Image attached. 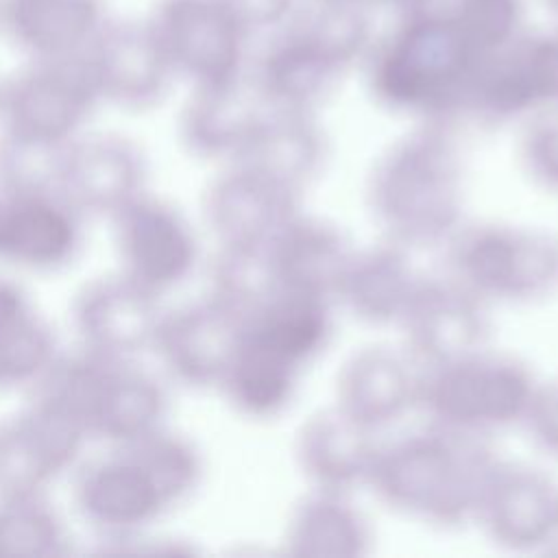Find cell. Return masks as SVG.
Returning <instances> with one entry per match:
<instances>
[{
    "mask_svg": "<svg viewBox=\"0 0 558 558\" xmlns=\"http://www.w3.org/2000/svg\"><path fill=\"white\" fill-rule=\"evenodd\" d=\"M248 76L270 109L314 113L342 72L286 24L257 54Z\"/></svg>",
    "mask_w": 558,
    "mask_h": 558,
    "instance_id": "26",
    "label": "cell"
},
{
    "mask_svg": "<svg viewBox=\"0 0 558 558\" xmlns=\"http://www.w3.org/2000/svg\"><path fill=\"white\" fill-rule=\"evenodd\" d=\"M57 357V336L33 299L0 277V392L35 386Z\"/></svg>",
    "mask_w": 558,
    "mask_h": 558,
    "instance_id": "30",
    "label": "cell"
},
{
    "mask_svg": "<svg viewBox=\"0 0 558 558\" xmlns=\"http://www.w3.org/2000/svg\"><path fill=\"white\" fill-rule=\"evenodd\" d=\"M111 222L120 272L148 292L163 296L196 270L201 259L198 235L174 203L142 192Z\"/></svg>",
    "mask_w": 558,
    "mask_h": 558,
    "instance_id": "11",
    "label": "cell"
},
{
    "mask_svg": "<svg viewBox=\"0 0 558 558\" xmlns=\"http://www.w3.org/2000/svg\"><path fill=\"white\" fill-rule=\"evenodd\" d=\"M303 371L242 336L218 392L242 416L266 421L294 401Z\"/></svg>",
    "mask_w": 558,
    "mask_h": 558,
    "instance_id": "31",
    "label": "cell"
},
{
    "mask_svg": "<svg viewBox=\"0 0 558 558\" xmlns=\"http://www.w3.org/2000/svg\"><path fill=\"white\" fill-rule=\"evenodd\" d=\"M495 462L486 438L427 423L421 432L379 445L368 488L403 519L453 530L473 521Z\"/></svg>",
    "mask_w": 558,
    "mask_h": 558,
    "instance_id": "3",
    "label": "cell"
},
{
    "mask_svg": "<svg viewBox=\"0 0 558 558\" xmlns=\"http://www.w3.org/2000/svg\"><path fill=\"white\" fill-rule=\"evenodd\" d=\"M360 2H364L366 7H384V9H395L399 13H405V11L434 4L436 0H360Z\"/></svg>",
    "mask_w": 558,
    "mask_h": 558,
    "instance_id": "39",
    "label": "cell"
},
{
    "mask_svg": "<svg viewBox=\"0 0 558 558\" xmlns=\"http://www.w3.org/2000/svg\"><path fill=\"white\" fill-rule=\"evenodd\" d=\"M301 192L253 163L235 161L207 185L203 220L218 248L266 251L283 225L301 211Z\"/></svg>",
    "mask_w": 558,
    "mask_h": 558,
    "instance_id": "12",
    "label": "cell"
},
{
    "mask_svg": "<svg viewBox=\"0 0 558 558\" xmlns=\"http://www.w3.org/2000/svg\"><path fill=\"white\" fill-rule=\"evenodd\" d=\"M83 220L54 187L0 185V264L31 272L65 268L81 251Z\"/></svg>",
    "mask_w": 558,
    "mask_h": 558,
    "instance_id": "18",
    "label": "cell"
},
{
    "mask_svg": "<svg viewBox=\"0 0 558 558\" xmlns=\"http://www.w3.org/2000/svg\"><path fill=\"white\" fill-rule=\"evenodd\" d=\"M203 471L198 447L161 427L83 458L72 471V499L96 532L129 541L183 506L201 486Z\"/></svg>",
    "mask_w": 558,
    "mask_h": 558,
    "instance_id": "1",
    "label": "cell"
},
{
    "mask_svg": "<svg viewBox=\"0 0 558 558\" xmlns=\"http://www.w3.org/2000/svg\"><path fill=\"white\" fill-rule=\"evenodd\" d=\"M142 148L120 133H81L59 153L57 192L83 216L113 218L146 192Z\"/></svg>",
    "mask_w": 558,
    "mask_h": 558,
    "instance_id": "17",
    "label": "cell"
},
{
    "mask_svg": "<svg viewBox=\"0 0 558 558\" xmlns=\"http://www.w3.org/2000/svg\"><path fill=\"white\" fill-rule=\"evenodd\" d=\"M148 24L177 78L214 85L248 72V28L225 0H157Z\"/></svg>",
    "mask_w": 558,
    "mask_h": 558,
    "instance_id": "9",
    "label": "cell"
},
{
    "mask_svg": "<svg viewBox=\"0 0 558 558\" xmlns=\"http://www.w3.org/2000/svg\"><path fill=\"white\" fill-rule=\"evenodd\" d=\"M556 543H558V541H556Z\"/></svg>",
    "mask_w": 558,
    "mask_h": 558,
    "instance_id": "41",
    "label": "cell"
},
{
    "mask_svg": "<svg viewBox=\"0 0 558 558\" xmlns=\"http://www.w3.org/2000/svg\"><path fill=\"white\" fill-rule=\"evenodd\" d=\"M445 272L488 307L536 305L558 292V235L506 220H464L442 244Z\"/></svg>",
    "mask_w": 558,
    "mask_h": 558,
    "instance_id": "6",
    "label": "cell"
},
{
    "mask_svg": "<svg viewBox=\"0 0 558 558\" xmlns=\"http://www.w3.org/2000/svg\"><path fill=\"white\" fill-rule=\"evenodd\" d=\"M161 314V296L120 270L87 281L72 301L81 349L109 357L140 360L153 351Z\"/></svg>",
    "mask_w": 558,
    "mask_h": 558,
    "instance_id": "19",
    "label": "cell"
},
{
    "mask_svg": "<svg viewBox=\"0 0 558 558\" xmlns=\"http://www.w3.org/2000/svg\"><path fill=\"white\" fill-rule=\"evenodd\" d=\"M35 395L61 405L105 445L126 442L166 427L170 397L163 381L140 360L78 349L61 355L35 384Z\"/></svg>",
    "mask_w": 558,
    "mask_h": 558,
    "instance_id": "5",
    "label": "cell"
},
{
    "mask_svg": "<svg viewBox=\"0 0 558 558\" xmlns=\"http://www.w3.org/2000/svg\"><path fill=\"white\" fill-rule=\"evenodd\" d=\"M375 436L331 403L299 425L292 442L294 464L310 488L353 495L368 488L381 445Z\"/></svg>",
    "mask_w": 558,
    "mask_h": 558,
    "instance_id": "22",
    "label": "cell"
},
{
    "mask_svg": "<svg viewBox=\"0 0 558 558\" xmlns=\"http://www.w3.org/2000/svg\"><path fill=\"white\" fill-rule=\"evenodd\" d=\"M366 9L360 0H316L296 9L288 24L344 74L366 59L375 41Z\"/></svg>",
    "mask_w": 558,
    "mask_h": 558,
    "instance_id": "32",
    "label": "cell"
},
{
    "mask_svg": "<svg viewBox=\"0 0 558 558\" xmlns=\"http://www.w3.org/2000/svg\"><path fill=\"white\" fill-rule=\"evenodd\" d=\"M418 279L410 251L381 238L377 244L355 248L336 301L364 325L397 327Z\"/></svg>",
    "mask_w": 558,
    "mask_h": 558,
    "instance_id": "25",
    "label": "cell"
},
{
    "mask_svg": "<svg viewBox=\"0 0 558 558\" xmlns=\"http://www.w3.org/2000/svg\"><path fill=\"white\" fill-rule=\"evenodd\" d=\"M421 371L403 347H360L336 373L333 405L360 427L379 434L418 408Z\"/></svg>",
    "mask_w": 558,
    "mask_h": 558,
    "instance_id": "20",
    "label": "cell"
},
{
    "mask_svg": "<svg viewBox=\"0 0 558 558\" xmlns=\"http://www.w3.org/2000/svg\"><path fill=\"white\" fill-rule=\"evenodd\" d=\"M83 59L100 102L129 111L157 107L179 81L148 20H107Z\"/></svg>",
    "mask_w": 558,
    "mask_h": 558,
    "instance_id": "16",
    "label": "cell"
},
{
    "mask_svg": "<svg viewBox=\"0 0 558 558\" xmlns=\"http://www.w3.org/2000/svg\"><path fill=\"white\" fill-rule=\"evenodd\" d=\"M471 523L499 549L538 551L558 541V482L532 464L497 458Z\"/></svg>",
    "mask_w": 558,
    "mask_h": 558,
    "instance_id": "13",
    "label": "cell"
},
{
    "mask_svg": "<svg viewBox=\"0 0 558 558\" xmlns=\"http://www.w3.org/2000/svg\"><path fill=\"white\" fill-rule=\"evenodd\" d=\"M538 379L530 364L490 344L421 371L418 410L432 425L488 438L521 427Z\"/></svg>",
    "mask_w": 558,
    "mask_h": 558,
    "instance_id": "7",
    "label": "cell"
},
{
    "mask_svg": "<svg viewBox=\"0 0 558 558\" xmlns=\"http://www.w3.org/2000/svg\"><path fill=\"white\" fill-rule=\"evenodd\" d=\"M436 7L477 57L525 33V0H438Z\"/></svg>",
    "mask_w": 558,
    "mask_h": 558,
    "instance_id": "34",
    "label": "cell"
},
{
    "mask_svg": "<svg viewBox=\"0 0 558 558\" xmlns=\"http://www.w3.org/2000/svg\"><path fill=\"white\" fill-rule=\"evenodd\" d=\"M366 209L384 240L416 248L442 246L464 222L466 172L458 142L440 122L390 140L364 183Z\"/></svg>",
    "mask_w": 558,
    "mask_h": 558,
    "instance_id": "2",
    "label": "cell"
},
{
    "mask_svg": "<svg viewBox=\"0 0 558 558\" xmlns=\"http://www.w3.org/2000/svg\"><path fill=\"white\" fill-rule=\"evenodd\" d=\"M521 427L541 453L558 460V377L538 381Z\"/></svg>",
    "mask_w": 558,
    "mask_h": 558,
    "instance_id": "36",
    "label": "cell"
},
{
    "mask_svg": "<svg viewBox=\"0 0 558 558\" xmlns=\"http://www.w3.org/2000/svg\"><path fill=\"white\" fill-rule=\"evenodd\" d=\"M327 153L329 144L314 113L268 107L240 161L253 163L292 190L303 192L323 170Z\"/></svg>",
    "mask_w": 558,
    "mask_h": 558,
    "instance_id": "29",
    "label": "cell"
},
{
    "mask_svg": "<svg viewBox=\"0 0 558 558\" xmlns=\"http://www.w3.org/2000/svg\"><path fill=\"white\" fill-rule=\"evenodd\" d=\"M83 427L54 401L35 399L0 416V497H46L83 460Z\"/></svg>",
    "mask_w": 558,
    "mask_h": 558,
    "instance_id": "10",
    "label": "cell"
},
{
    "mask_svg": "<svg viewBox=\"0 0 558 558\" xmlns=\"http://www.w3.org/2000/svg\"><path fill=\"white\" fill-rule=\"evenodd\" d=\"M72 534L46 497H0V558H57Z\"/></svg>",
    "mask_w": 558,
    "mask_h": 558,
    "instance_id": "33",
    "label": "cell"
},
{
    "mask_svg": "<svg viewBox=\"0 0 558 558\" xmlns=\"http://www.w3.org/2000/svg\"><path fill=\"white\" fill-rule=\"evenodd\" d=\"M266 111L268 105L248 72L225 83L198 85L181 109L179 135L194 157L227 166L246 155Z\"/></svg>",
    "mask_w": 558,
    "mask_h": 558,
    "instance_id": "21",
    "label": "cell"
},
{
    "mask_svg": "<svg viewBox=\"0 0 558 558\" xmlns=\"http://www.w3.org/2000/svg\"><path fill=\"white\" fill-rule=\"evenodd\" d=\"M107 20L105 0H0V31L28 59L83 54Z\"/></svg>",
    "mask_w": 558,
    "mask_h": 558,
    "instance_id": "24",
    "label": "cell"
},
{
    "mask_svg": "<svg viewBox=\"0 0 558 558\" xmlns=\"http://www.w3.org/2000/svg\"><path fill=\"white\" fill-rule=\"evenodd\" d=\"M397 327L410 357L429 368L486 347L490 307L449 272L421 275Z\"/></svg>",
    "mask_w": 558,
    "mask_h": 558,
    "instance_id": "14",
    "label": "cell"
},
{
    "mask_svg": "<svg viewBox=\"0 0 558 558\" xmlns=\"http://www.w3.org/2000/svg\"><path fill=\"white\" fill-rule=\"evenodd\" d=\"M355 253L336 222L294 214L266 246V264L277 290L336 301L342 277Z\"/></svg>",
    "mask_w": 558,
    "mask_h": 558,
    "instance_id": "23",
    "label": "cell"
},
{
    "mask_svg": "<svg viewBox=\"0 0 558 558\" xmlns=\"http://www.w3.org/2000/svg\"><path fill=\"white\" fill-rule=\"evenodd\" d=\"M373 547V527L351 495L310 488L286 519L283 549L299 558H360Z\"/></svg>",
    "mask_w": 558,
    "mask_h": 558,
    "instance_id": "28",
    "label": "cell"
},
{
    "mask_svg": "<svg viewBox=\"0 0 558 558\" xmlns=\"http://www.w3.org/2000/svg\"><path fill=\"white\" fill-rule=\"evenodd\" d=\"M98 105L83 54L28 59L0 81V137L59 150L85 131Z\"/></svg>",
    "mask_w": 558,
    "mask_h": 558,
    "instance_id": "8",
    "label": "cell"
},
{
    "mask_svg": "<svg viewBox=\"0 0 558 558\" xmlns=\"http://www.w3.org/2000/svg\"><path fill=\"white\" fill-rule=\"evenodd\" d=\"M475 50L434 4L405 11L373 41L364 63L373 98L421 122L460 113L477 63Z\"/></svg>",
    "mask_w": 558,
    "mask_h": 558,
    "instance_id": "4",
    "label": "cell"
},
{
    "mask_svg": "<svg viewBox=\"0 0 558 558\" xmlns=\"http://www.w3.org/2000/svg\"><path fill=\"white\" fill-rule=\"evenodd\" d=\"M244 314L220 296L163 312L153 353L166 375L187 388L218 390L235 353Z\"/></svg>",
    "mask_w": 558,
    "mask_h": 558,
    "instance_id": "15",
    "label": "cell"
},
{
    "mask_svg": "<svg viewBox=\"0 0 558 558\" xmlns=\"http://www.w3.org/2000/svg\"><path fill=\"white\" fill-rule=\"evenodd\" d=\"M235 17L248 28L257 31H279L296 13V0H225Z\"/></svg>",
    "mask_w": 558,
    "mask_h": 558,
    "instance_id": "37",
    "label": "cell"
},
{
    "mask_svg": "<svg viewBox=\"0 0 558 558\" xmlns=\"http://www.w3.org/2000/svg\"><path fill=\"white\" fill-rule=\"evenodd\" d=\"M333 333L331 301L275 290L242 320V336L305 371Z\"/></svg>",
    "mask_w": 558,
    "mask_h": 558,
    "instance_id": "27",
    "label": "cell"
},
{
    "mask_svg": "<svg viewBox=\"0 0 558 558\" xmlns=\"http://www.w3.org/2000/svg\"><path fill=\"white\" fill-rule=\"evenodd\" d=\"M543 61L549 89V107H558V26L551 33H541Z\"/></svg>",
    "mask_w": 558,
    "mask_h": 558,
    "instance_id": "38",
    "label": "cell"
},
{
    "mask_svg": "<svg viewBox=\"0 0 558 558\" xmlns=\"http://www.w3.org/2000/svg\"><path fill=\"white\" fill-rule=\"evenodd\" d=\"M517 161L536 187L558 194V107L541 109L523 120Z\"/></svg>",
    "mask_w": 558,
    "mask_h": 558,
    "instance_id": "35",
    "label": "cell"
},
{
    "mask_svg": "<svg viewBox=\"0 0 558 558\" xmlns=\"http://www.w3.org/2000/svg\"><path fill=\"white\" fill-rule=\"evenodd\" d=\"M543 4H545V9L549 11V15L556 20V24H558V0H543Z\"/></svg>",
    "mask_w": 558,
    "mask_h": 558,
    "instance_id": "40",
    "label": "cell"
}]
</instances>
